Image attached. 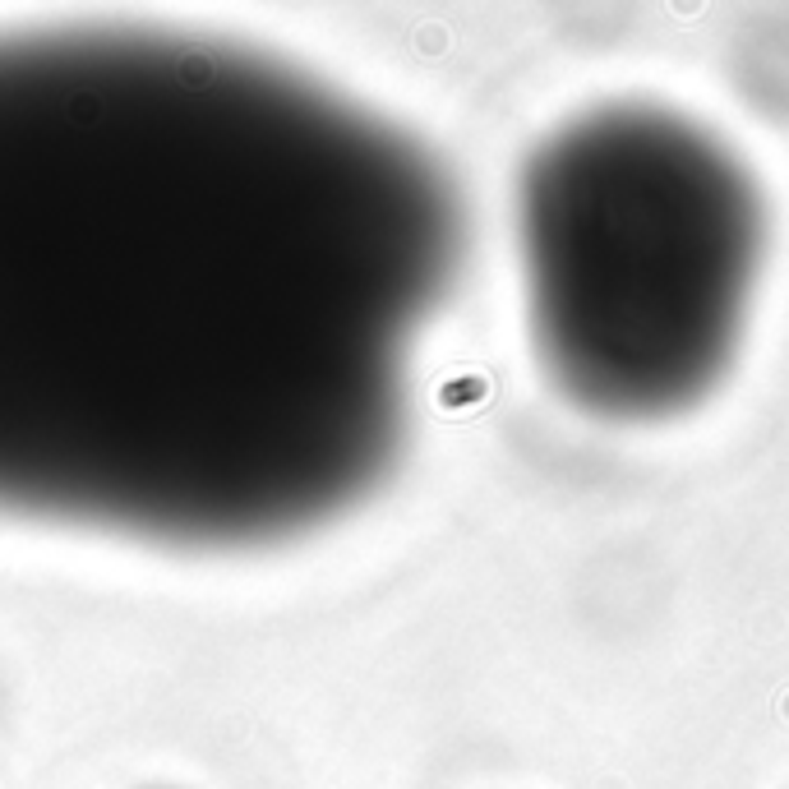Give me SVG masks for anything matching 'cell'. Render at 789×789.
Here are the masks:
<instances>
[{"label": "cell", "instance_id": "obj_1", "mask_svg": "<svg viewBox=\"0 0 789 789\" xmlns=\"http://www.w3.org/2000/svg\"><path fill=\"white\" fill-rule=\"evenodd\" d=\"M462 263L416 134L171 28L0 33V517L231 550L388 476Z\"/></svg>", "mask_w": 789, "mask_h": 789}, {"label": "cell", "instance_id": "obj_2", "mask_svg": "<svg viewBox=\"0 0 789 789\" xmlns=\"http://www.w3.org/2000/svg\"><path fill=\"white\" fill-rule=\"evenodd\" d=\"M517 259L550 379L596 416L660 420L711 393L739 351L762 199L702 125L600 107L522 167Z\"/></svg>", "mask_w": 789, "mask_h": 789}]
</instances>
